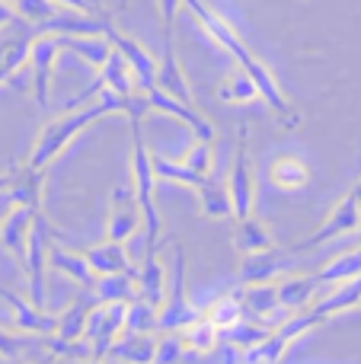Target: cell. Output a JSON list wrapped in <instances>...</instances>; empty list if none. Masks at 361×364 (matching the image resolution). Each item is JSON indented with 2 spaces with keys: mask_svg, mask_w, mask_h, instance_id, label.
I'll list each match as a JSON object with an SVG mask.
<instances>
[{
  "mask_svg": "<svg viewBox=\"0 0 361 364\" xmlns=\"http://www.w3.org/2000/svg\"><path fill=\"white\" fill-rule=\"evenodd\" d=\"M243 307H247V314L259 316V323H262V326H269V329H279L281 323L291 316L285 307H281L279 284H275V282L247 284V288H243Z\"/></svg>",
  "mask_w": 361,
  "mask_h": 364,
  "instance_id": "7c38bea8",
  "label": "cell"
},
{
  "mask_svg": "<svg viewBox=\"0 0 361 364\" xmlns=\"http://www.w3.org/2000/svg\"><path fill=\"white\" fill-rule=\"evenodd\" d=\"M10 186H13V173H4V176H0V192H6Z\"/></svg>",
  "mask_w": 361,
  "mask_h": 364,
  "instance_id": "7dc6e473",
  "label": "cell"
},
{
  "mask_svg": "<svg viewBox=\"0 0 361 364\" xmlns=\"http://www.w3.org/2000/svg\"><path fill=\"white\" fill-rule=\"evenodd\" d=\"M234 243L243 256H256V252H272L275 250V237H272V230H269V224L259 220V218H253V214L237 224Z\"/></svg>",
  "mask_w": 361,
  "mask_h": 364,
  "instance_id": "44dd1931",
  "label": "cell"
},
{
  "mask_svg": "<svg viewBox=\"0 0 361 364\" xmlns=\"http://www.w3.org/2000/svg\"><path fill=\"white\" fill-rule=\"evenodd\" d=\"M205 316H208L211 323H215L217 329H230V326H237V323H243L247 320V307H243V288H237L234 294H221L215 304H211L208 310H205Z\"/></svg>",
  "mask_w": 361,
  "mask_h": 364,
  "instance_id": "83f0119b",
  "label": "cell"
},
{
  "mask_svg": "<svg viewBox=\"0 0 361 364\" xmlns=\"http://www.w3.org/2000/svg\"><path fill=\"white\" fill-rule=\"evenodd\" d=\"M16 16H19L16 6H13L10 0H0V29H6V26H10Z\"/></svg>",
  "mask_w": 361,
  "mask_h": 364,
  "instance_id": "f6af8a7d",
  "label": "cell"
},
{
  "mask_svg": "<svg viewBox=\"0 0 361 364\" xmlns=\"http://www.w3.org/2000/svg\"><path fill=\"white\" fill-rule=\"evenodd\" d=\"M102 36L112 42V48L115 51H122V58L128 61V68H131V74H134V80H138V90L141 93H151L153 87H157V70H160V64L153 61V55L144 48V45L138 42V38H131L128 32H122V29H115V23L106 16V32Z\"/></svg>",
  "mask_w": 361,
  "mask_h": 364,
  "instance_id": "8992f818",
  "label": "cell"
},
{
  "mask_svg": "<svg viewBox=\"0 0 361 364\" xmlns=\"http://www.w3.org/2000/svg\"><path fill=\"white\" fill-rule=\"evenodd\" d=\"M32 42H36L32 29H19V32H13V36H6L4 42H0V68H4L10 77H16L19 70L29 64Z\"/></svg>",
  "mask_w": 361,
  "mask_h": 364,
  "instance_id": "603a6c76",
  "label": "cell"
},
{
  "mask_svg": "<svg viewBox=\"0 0 361 364\" xmlns=\"http://www.w3.org/2000/svg\"><path fill=\"white\" fill-rule=\"evenodd\" d=\"M48 220L38 214L29 230V246H26V275H29V301L45 310V265H48Z\"/></svg>",
  "mask_w": 361,
  "mask_h": 364,
  "instance_id": "9c48e42d",
  "label": "cell"
},
{
  "mask_svg": "<svg viewBox=\"0 0 361 364\" xmlns=\"http://www.w3.org/2000/svg\"><path fill=\"white\" fill-rule=\"evenodd\" d=\"M131 134H134V160H131V173H134V192H138L141 211H144V227H147V252H153V243H157L160 230H163V218H160L157 205H153V182H157V173H153V157L144 144V134H141V119H131Z\"/></svg>",
  "mask_w": 361,
  "mask_h": 364,
  "instance_id": "277c9868",
  "label": "cell"
},
{
  "mask_svg": "<svg viewBox=\"0 0 361 364\" xmlns=\"http://www.w3.org/2000/svg\"><path fill=\"white\" fill-rule=\"evenodd\" d=\"M153 355H157V339H151V333H122L106 358L115 364H153Z\"/></svg>",
  "mask_w": 361,
  "mask_h": 364,
  "instance_id": "d6986e66",
  "label": "cell"
},
{
  "mask_svg": "<svg viewBox=\"0 0 361 364\" xmlns=\"http://www.w3.org/2000/svg\"><path fill=\"white\" fill-rule=\"evenodd\" d=\"M147 106L157 109V112H163V115H173V119H179V122H185V125L192 128V134H195L198 141H208V144H215L217 128L211 125V122L205 119V115L198 112L195 106H189V102L176 100V96L163 93V90H157V87L147 93Z\"/></svg>",
  "mask_w": 361,
  "mask_h": 364,
  "instance_id": "8fae6325",
  "label": "cell"
},
{
  "mask_svg": "<svg viewBox=\"0 0 361 364\" xmlns=\"http://www.w3.org/2000/svg\"><path fill=\"white\" fill-rule=\"evenodd\" d=\"M144 227V211H141L138 192L131 186H119L109 201V220H106V237L115 243H125Z\"/></svg>",
  "mask_w": 361,
  "mask_h": 364,
  "instance_id": "ba28073f",
  "label": "cell"
},
{
  "mask_svg": "<svg viewBox=\"0 0 361 364\" xmlns=\"http://www.w3.org/2000/svg\"><path fill=\"white\" fill-rule=\"evenodd\" d=\"M13 6H16L19 19H26V23H32V26H42V23H48L51 16H58L55 0H16Z\"/></svg>",
  "mask_w": 361,
  "mask_h": 364,
  "instance_id": "f35d334b",
  "label": "cell"
},
{
  "mask_svg": "<svg viewBox=\"0 0 361 364\" xmlns=\"http://www.w3.org/2000/svg\"><path fill=\"white\" fill-rule=\"evenodd\" d=\"M153 157V173H157V179H166V182H179V186H189L195 188L198 182L205 176H198V173H192L185 164H176V160H166L160 157V154H151Z\"/></svg>",
  "mask_w": 361,
  "mask_h": 364,
  "instance_id": "8d00e7d4",
  "label": "cell"
},
{
  "mask_svg": "<svg viewBox=\"0 0 361 364\" xmlns=\"http://www.w3.org/2000/svg\"><path fill=\"white\" fill-rule=\"evenodd\" d=\"M99 80H102V87L115 90V93L125 96V100L138 93V80H134L131 68H128V61L122 58V51H115V48H112V55H109V61L99 68Z\"/></svg>",
  "mask_w": 361,
  "mask_h": 364,
  "instance_id": "d4e9b609",
  "label": "cell"
},
{
  "mask_svg": "<svg viewBox=\"0 0 361 364\" xmlns=\"http://www.w3.org/2000/svg\"><path fill=\"white\" fill-rule=\"evenodd\" d=\"M58 51L61 48V38L58 36H36L32 42V55H29V68H32V93H36L38 106H48V90H51V70H55Z\"/></svg>",
  "mask_w": 361,
  "mask_h": 364,
  "instance_id": "30bf717a",
  "label": "cell"
},
{
  "mask_svg": "<svg viewBox=\"0 0 361 364\" xmlns=\"http://www.w3.org/2000/svg\"><path fill=\"white\" fill-rule=\"evenodd\" d=\"M99 307L96 297H80L74 301L64 314H58V329L51 336H58L61 342H80L87 339V329H90V320H93V310Z\"/></svg>",
  "mask_w": 361,
  "mask_h": 364,
  "instance_id": "2e32d148",
  "label": "cell"
},
{
  "mask_svg": "<svg viewBox=\"0 0 361 364\" xmlns=\"http://www.w3.org/2000/svg\"><path fill=\"white\" fill-rule=\"evenodd\" d=\"M32 339H36V336H16V333H6V329H0V358L16 361L19 355H23L26 348L32 346Z\"/></svg>",
  "mask_w": 361,
  "mask_h": 364,
  "instance_id": "b9f144b4",
  "label": "cell"
},
{
  "mask_svg": "<svg viewBox=\"0 0 361 364\" xmlns=\"http://www.w3.org/2000/svg\"><path fill=\"white\" fill-rule=\"evenodd\" d=\"M10 80H13V77H10V74H6V70H4V68H0V87H4V83H10Z\"/></svg>",
  "mask_w": 361,
  "mask_h": 364,
  "instance_id": "c3c4849f",
  "label": "cell"
},
{
  "mask_svg": "<svg viewBox=\"0 0 361 364\" xmlns=\"http://www.w3.org/2000/svg\"><path fill=\"white\" fill-rule=\"evenodd\" d=\"M352 250H361V233H358V237H355V246H352Z\"/></svg>",
  "mask_w": 361,
  "mask_h": 364,
  "instance_id": "681fc988",
  "label": "cell"
},
{
  "mask_svg": "<svg viewBox=\"0 0 361 364\" xmlns=\"http://www.w3.org/2000/svg\"><path fill=\"white\" fill-rule=\"evenodd\" d=\"M317 288V278L313 275H288L279 282V301L285 310H301L307 307V301L313 297Z\"/></svg>",
  "mask_w": 361,
  "mask_h": 364,
  "instance_id": "1f68e13d",
  "label": "cell"
},
{
  "mask_svg": "<svg viewBox=\"0 0 361 364\" xmlns=\"http://www.w3.org/2000/svg\"><path fill=\"white\" fill-rule=\"evenodd\" d=\"M185 6L192 10V16L198 19V23L205 26V32H208L211 38H215L217 45H221L224 51H230V55L237 58V64H240V70H247L249 77H253L256 90H259V100L266 102L269 109L275 112V119L281 122L285 128H298L301 125V112L291 106V100H288L285 93H281L279 80L272 77V70L266 68V64L259 61V58H253V51L243 45V38L237 36V29L227 23L224 16H217L215 10H211L205 0H183Z\"/></svg>",
  "mask_w": 361,
  "mask_h": 364,
  "instance_id": "6da1fadb",
  "label": "cell"
},
{
  "mask_svg": "<svg viewBox=\"0 0 361 364\" xmlns=\"http://www.w3.org/2000/svg\"><path fill=\"white\" fill-rule=\"evenodd\" d=\"M281 259H285V252H281V250L247 256V262H243V269H240L243 284H266V282H272V278L281 272Z\"/></svg>",
  "mask_w": 361,
  "mask_h": 364,
  "instance_id": "f1b7e54d",
  "label": "cell"
},
{
  "mask_svg": "<svg viewBox=\"0 0 361 364\" xmlns=\"http://www.w3.org/2000/svg\"><path fill=\"white\" fill-rule=\"evenodd\" d=\"M138 297L153 307H163L166 297H170V278H166V265L163 259L153 252V256H144V265L138 269Z\"/></svg>",
  "mask_w": 361,
  "mask_h": 364,
  "instance_id": "9a60e30c",
  "label": "cell"
},
{
  "mask_svg": "<svg viewBox=\"0 0 361 364\" xmlns=\"http://www.w3.org/2000/svg\"><path fill=\"white\" fill-rule=\"evenodd\" d=\"M185 352V339L179 333H163V339H157V355L153 364H179Z\"/></svg>",
  "mask_w": 361,
  "mask_h": 364,
  "instance_id": "60d3db41",
  "label": "cell"
},
{
  "mask_svg": "<svg viewBox=\"0 0 361 364\" xmlns=\"http://www.w3.org/2000/svg\"><path fill=\"white\" fill-rule=\"evenodd\" d=\"M217 96H221L224 102H253V100H259V90H256L253 77H249L247 70H237V74H230L227 80L221 83Z\"/></svg>",
  "mask_w": 361,
  "mask_h": 364,
  "instance_id": "e575fe53",
  "label": "cell"
},
{
  "mask_svg": "<svg viewBox=\"0 0 361 364\" xmlns=\"http://www.w3.org/2000/svg\"><path fill=\"white\" fill-rule=\"evenodd\" d=\"M183 164L189 166L192 173H198V176H211V170H215V144L195 141V144L189 147V154L183 157Z\"/></svg>",
  "mask_w": 361,
  "mask_h": 364,
  "instance_id": "ab89813d",
  "label": "cell"
},
{
  "mask_svg": "<svg viewBox=\"0 0 361 364\" xmlns=\"http://www.w3.org/2000/svg\"><path fill=\"white\" fill-rule=\"evenodd\" d=\"M83 256H87L90 269L96 272V278H102V275H122V272H138L131 265V259H128L125 243H115V240H106V243L93 246V250H87Z\"/></svg>",
  "mask_w": 361,
  "mask_h": 364,
  "instance_id": "e0dca14e",
  "label": "cell"
},
{
  "mask_svg": "<svg viewBox=\"0 0 361 364\" xmlns=\"http://www.w3.org/2000/svg\"><path fill=\"white\" fill-rule=\"evenodd\" d=\"M13 208H16V198H13V192L6 188V192H0V224L6 220V214H10Z\"/></svg>",
  "mask_w": 361,
  "mask_h": 364,
  "instance_id": "bcb514c9",
  "label": "cell"
},
{
  "mask_svg": "<svg viewBox=\"0 0 361 364\" xmlns=\"http://www.w3.org/2000/svg\"><path fill=\"white\" fill-rule=\"evenodd\" d=\"M185 278H189V259H185V246H173V278H170V297L160 307V333H185L189 326H195L205 316V310H198L185 294Z\"/></svg>",
  "mask_w": 361,
  "mask_h": 364,
  "instance_id": "3957f363",
  "label": "cell"
},
{
  "mask_svg": "<svg viewBox=\"0 0 361 364\" xmlns=\"http://www.w3.org/2000/svg\"><path fill=\"white\" fill-rule=\"evenodd\" d=\"M99 304H131L138 294V272H122V275H102L93 284Z\"/></svg>",
  "mask_w": 361,
  "mask_h": 364,
  "instance_id": "7402d4cb",
  "label": "cell"
},
{
  "mask_svg": "<svg viewBox=\"0 0 361 364\" xmlns=\"http://www.w3.org/2000/svg\"><path fill=\"white\" fill-rule=\"evenodd\" d=\"M36 218H38V211H32V208H26V205H16L6 214L4 224H0V243H4V250L13 252L19 262L26 259L29 230H32V224H36Z\"/></svg>",
  "mask_w": 361,
  "mask_h": 364,
  "instance_id": "5bb4252c",
  "label": "cell"
},
{
  "mask_svg": "<svg viewBox=\"0 0 361 364\" xmlns=\"http://www.w3.org/2000/svg\"><path fill=\"white\" fill-rule=\"evenodd\" d=\"M10 4H16V0H10Z\"/></svg>",
  "mask_w": 361,
  "mask_h": 364,
  "instance_id": "f5cc1de1",
  "label": "cell"
},
{
  "mask_svg": "<svg viewBox=\"0 0 361 364\" xmlns=\"http://www.w3.org/2000/svg\"><path fill=\"white\" fill-rule=\"evenodd\" d=\"M361 275V250H345L343 256H336L333 262H326L323 269L317 272V284H343V282H352V278Z\"/></svg>",
  "mask_w": 361,
  "mask_h": 364,
  "instance_id": "f546056e",
  "label": "cell"
},
{
  "mask_svg": "<svg viewBox=\"0 0 361 364\" xmlns=\"http://www.w3.org/2000/svg\"><path fill=\"white\" fill-rule=\"evenodd\" d=\"M352 307H361V275L352 278V282H343L333 288L330 297H323V301L317 304V314L323 316V320H330L333 314H343V310H352Z\"/></svg>",
  "mask_w": 361,
  "mask_h": 364,
  "instance_id": "4dcf8cb0",
  "label": "cell"
},
{
  "mask_svg": "<svg viewBox=\"0 0 361 364\" xmlns=\"http://www.w3.org/2000/svg\"><path fill=\"white\" fill-rule=\"evenodd\" d=\"M77 364H106V361H77Z\"/></svg>",
  "mask_w": 361,
  "mask_h": 364,
  "instance_id": "816d5d0a",
  "label": "cell"
},
{
  "mask_svg": "<svg viewBox=\"0 0 361 364\" xmlns=\"http://www.w3.org/2000/svg\"><path fill=\"white\" fill-rule=\"evenodd\" d=\"M269 179L279 188H301L311 179V170H307V164L298 157H275L272 166H269Z\"/></svg>",
  "mask_w": 361,
  "mask_h": 364,
  "instance_id": "d6a6232c",
  "label": "cell"
},
{
  "mask_svg": "<svg viewBox=\"0 0 361 364\" xmlns=\"http://www.w3.org/2000/svg\"><path fill=\"white\" fill-rule=\"evenodd\" d=\"M361 227V198L355 192H349L343 201H339L336 208H333V214L323 220V224L317 227V230L311 233L307 240H301V243L291 246V252H307V250H317V246L330 243V240H339L345 237V233H358Z\"/></svg>",
  "mask_w": 361,
  "mask_h": 364,
  "instance_id": "5b68a950",
  "label": "cell"
},
{
  "mask_svg": "<svg viewBox=\"0 0 361 364\" xmlns=\"http://www.w3.org/2000/svg\"><path fill=\"white\" fill-rule=\"evenodd\" d=\"M58 6H64V10H77V13H96L99 6H96V0H55Z\"/></svg>",
  "mask_w": 361,
  "mask_h": 364,
  "instance_id": "ee69618b",
  "label": "cell"
},
{
  "mask_svg": "<svg viewBox=\"0 0 361 364\" xmlns=\"http://www.w3.org/2000/svg\"><path fill=\"white\" fill-rule=\"evenodd\" d=\"M157 320H160V310L153 307V304H147V301H141V297H134V301L128 304L125 333H160Z\"/></svg>",
  "mask_w": 361,
  "mask_h": 364,
  "instance_id": "836d02e7",
  "label": "cell"
},
{
  "mask_svg": "<svg viewBox=\"0 0 361 364\" xmlns=\"http://www.w3.org/2000/svg\"><path fill=\"white\" fill-rule=\"evenodd\" d=\"M352 192H355V195H358V198H361V179H358V186H355V188H352Z\"/></svg>",
  "mask_w": 361,
  "mask_h": 364,
  "instance_id": "f907efd6",
  "label": "cell"
},
{
  "mask_svg": "<svg viewBox=\"0 0 361 364\" xmlns=\"http://www.w3.org/2000/svg\"><path fill=\"white\" fill-rule=\"evenodd\" d=\"M269 336H272V329L269 326H262V323H237V326H230V329H224L221 333V339H227L230 346H240L243 352L247 348H253V346H259V342H266Z\"/></svg>",
  "mask_w": 361,
  "mask_h": 364,
  "instance_id": "d590c367",
  "label": "cell"
},
{
  "mask_svg": "<svg viewBox=\"0 0 361 364\" xmlns=\"http://www.w3.org/2000/svg\"><path fill=\"white\" fill-rule=\"evenodd\" d=\"M183 339H185V348H192V352H211V348L221 342V329H217L208 316H202L195 326L185 329Z\"/></svg>",
  "mask_w": 361,
  "mask_h": 364,
  "instance_id": "74e56055",
  "label": "cell"
},
{
  "mask_svg": "<svg viewBox=\"0 0 361 364\" xmlns=\"http://www.w3.org/2000/svg\"><path fill=\"white\" fill-rule=\"evenodd\" d=\"M16 205H26L32 211H42V195H45V170H32V166H23V170L13 173V186H10Z\"/></svg>",
  "mask_w": 361,
  "mask_h": 364,
  "instance_id": "cb8c5ba5",
  "label": "cell"
},
{
  "mask_svg": "<svg viewBox=\"0 0 361 364\" xmlns=\"http://www.w3.org/2000/svg\"><path fill=\"white\" fill-rule=\"evenodd\" d=\"M48 265L51 269H58V272H64L68 278H74V282H80L83 288H93L96 284V272L90 269V262H87V256H77V252H68V250H61V246H51L48 250Z\"/></svg>",
  "mask_w": 361,
  "mask_h": 364,
  "instance_id": "484cf974",
  "label": "cell"
},
{
  "mask_svg": "<svg viewBox=\"0 0 361 364\" xmlns=\"http://www.w3.org/2000/svg\"><path fill=\"white\" fill-rule=\"evenodd\" d=\"M128 100H131V96H128ZM128 100H125V96H119L115 90L106 87V90H102V96H96L93 102H87V106H80V109H70L68 115L48 122V125L38 132V138H36V144H32L26 166H32V170H45V166H48L51 160H55L58 154H61L64 147H68L70 141L83 132V128H90L93 122H99L102 115L125 112Z\"/></svg>",
  "mask_w": 361,
  "mask_h": 364,
  "instance_id": "7a4b0ae2",
  "label": "cell"
},
{
  "mask_svg": "<svg viewBox=\"0 0 361 364\" xmlns=\"http://www.w3.org/2000/svg\"><path fill=\"white\" fill-rule=\"evenodd\" d=\"M183 0H160V16H163V38H173V19L179 13Z\"/></svg>",
  "mask_w": 361,
  "mask_h": 364,
  "instance_id": "7bdbcfd3",
  "label": "cell"
},
{
  "mask_svg": "<svg viewBox=\"0 0 361 364\" xmlns=\"http://www.w3.org/2000/svg\"><path fill=\"white\" fill-rule=\"evenodd\" d=\"M192 192L198 195V201H202V211L208 214V218L215 220H224L234 214V198H230V186H224L221 179L215 176H205L198 182Z\"/></svg>",
  "mask_w": 361,
  "mask_h": 364,
  "instance_id": "ffe728a7",
  "label": "cell"
},
{
  "mask_svg": "<svg viewBox=\"0 0 361 364\" xmlns=\"http://www.w3.org/2000/svg\"><path fill=\"white\" fill-rule=\"evenodd\" d=\"M230 186V198H234V218L243 220L253 214L256 208V179H253V166H249V128L240 125V138H237V157H234V170L227 176Z\"/></svg>",
  "mask_w": 361,
  "mask_h": 364,
  "instance_id": "52a82bcc",
  "label": "cell"
},
{
  "mask_svg": "<svg viewBox=\"0 0 361 364\" xmlns=\"http://www.w3.org/2000/svg\"><path fill=\"white\" fill-rule=\"evenodd\" d=\"M157 90H163V93L192 106V87L185 80V70L179 68V58L173 51V38H163V61H160V70H157Z\"/></svg>",
  "mask_w": 361,
  "mask_h": 364,
  "instance_id": "ac0fdd59",
  "label": "cell"
},
{
  "mask_svg": "<svg viewBox=\"0 0 361 364\" xmlns=\"http://www.w3.org/2000/svg\"><path fill=\"white\" fill-rule=\"evenodd\" d=\"M0 301H6V307H10L19 333H26V336H51L58 329V316L45 314V310L36 307L32 301H23V297L13 294L10 288H0Z\"/></svg>",
  "mask_w": 361,
  "mask_h": 364,
  "instance_id": "4fadbf2b",
  "label": "cell"
},
{
  "mask_svg": "<svg viewBox=\"0 0 361 364\" xmlns=\"http://www.w3.org/2000/svg\"><path fill=\"white\" fill-rule=\"evenodd\" d=\"M58 38H61V48L80 55L93 68H102L109 61V55H112V42L106 36H58Z\"/></svg>",
  "mask_w": 361,
  "mask_h": 364,
  "instance_id": "4316f807",
  "label": "cell"
}]
</instances>
